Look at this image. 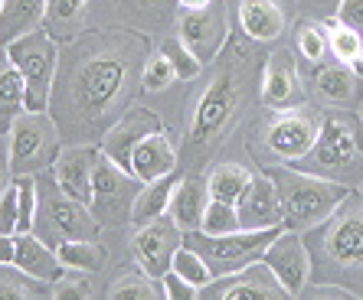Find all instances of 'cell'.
Instances as JSON below:
<instances>
[{
    "instance_id": "obj_1",
    "label": "cell",
    "mask_w": 363,
    "mask_h": 300,
    "mask_svg": "<svg viewBox=\"0 0 363 300\" xmlns=\"http://www.w3.org/2000/svg\"><path fill=\"white\" fill-rule=\"evenodd\" d=\"M151 40L135 26L85 30L60 46L50 115L66 144H101L111 125L135 105Z\"/></svg>"
},
{
    "instance_id": "obj_2",
    "label": "cell",
    "mask_w": 363,
    "mask_h": 300,
    "mask_svg": "<svg viewBox=\"0 0 363 300\" xmlns=\"http://www.w3.org/2000/svg\"><path fill=\"white\" fill-rule=\"evenodd\" d=\"M269 52V46L252 42L239 30L229 36L220 56L206 62L200 88L186 105L177 147L180 173H206L229 137L262 105V72Z\"/></svg>"
},
{
    "instance_id": "obj_3",
    "label": "cell",
    "mask_w": 363,
    "mask_h": 300,
    "mask_svg": "<svg viewBox=\"0 0 363 300\" xmlns=\"http://www.w3.org/2000/svg\"><path fill=\"white\" fill-rule=\"evenodd\" d=\"M301 235L311 255V281L363 297V192L350 190L324 222Z\"/></svg>"
},
{
    "instance_id": "obj_4",
    "label": "cell",
    "mask_w": 363,
    "mask_h": 300,
    "mask_svg": "<svg viewBox=\"0 0 363 300\" xmlns=\"http://www.w3.org/2000/svg\"><path fill=\"white\" fill-rule=\"evenodd\" d=\"M324 121V108L318 101H301V105H288V108H269L259 105L252 117L245 121L242 141L245 150L259 170L279 167V163H295L301 160L318 141Z\"/></svg>"
},
{
    "instance_id": "obj_5",
    "label": "cell",
    "mask_w": 363,
    "mask_h": 300,
    "mask_svg": "<svg viewBox=\"0 0 363 300\" xmlns=\"http://www.w3.org/2000/svg\"><path fill=\"white\" fill-rule=\"evenodd\" d=\"M291 167L357 190V186L363 183V121H360V111L324 108V121H321V131H318V141H314V147L308 150L301 160H295Z\"/></svg>"
},
{
    "instance_id": "obj_6",
    "label": "cell",
    "mask_w": 363,
    "mask_h": 300,
    "mask_svg": "<svg viewBox=\"0 0 363 300\" xmlns=\"http://www.w3.org/2000/svg\"><path fill=\"white\" fill-rule=\"evenodd\" d=\"M272 176V183L279 190L281 202V225L291 232H308L318 222L334 212L350 192V186L324 180V176L304 173V170L291 167V163H279V167H265Z\"/></svg>"
},
{
    "instance_id": "obj_7",
    "label": "cell",
    "mask_w": 363,
    "mask_h": 300,
    "mask_svg": "<svg viewBox=\"0 0 363 300\" xmlns=\"http://www.w3.org/2000/svg\"><path fill=\"white\" fill-rule=\"evenodd\" d=\"M105 225L95 219V212L85 202H79L76 196H69L56 176L52 167L36 173V219L33 232L40 235L46 245L60 248L62 242L72 238H99Z\"/></svg>"
},
{
    "instance_id": "obj_8",
    "label": "cell",
    "mask_w": 363,
    "mask_h": 300,
    "mask_svg": "<svg viewBox=\"0 0 363 300\" xmlns=\"http://www.w3.org/2000/svg\"><path fill=\"white\" fill-rule=\"evenodd\" d=\"M66 147L60 125L52 121L50 111H20L17 121L7 131V160L10 173H43L50 170Z\"/></svg>"
},
{
    "instance_id": "obj_9",
    "label": "cell",
    "mask_w": 363,
    "mask_h": 300,
    "mask_svg": "<svg viewBox=\"0 0 363 300\" xmlns=\"http://www.w3.org/2000/svg\"><path fill=\"white\" fill-rule=\"evenodd\" d=\"M285 232V225H272V229H236L226 235H206L203 229L184 232V245L200 251L203 261L210 265L213 277L233 275L239 267L262 261L265 248H269L279 235Z\"/></svg>"
},
{
    "instance_id": "obj_10",
    "label": "cell",
    "mask_w": 363,
    "mask_h": 300,
    "mask_svg": "<svg viewBox=\"0 0 363 300\" xmlns=\"http://www.w3.org/2000/svg\"><path fill=\"white\" fill-rule=\"evenodd\" d=\"M13 59V66L23 75V108L26 111H50V92L56 66H60V42L52 40L46 30L26 33L4 46Z\"/></svg>"
},
{
    "instance_id": "obj_11",
    "label": "cell",
    "mask_w": 363,
    "mask_h": 300,
    "mask_svg": "<svg viewBox=\"0 0 363 300\" xmlns=\"http://www.w3.org/2000/svg\"><path fill=\"white\" fill-rule=\"evenodd\" d=\"M141 180H138L131 170L118 167L108 154L99 150V160H95V176H92V202L89 209L95 212L105 229H115V225L131 222V209L141 192Z\"/></svg>"
},
{
    "instance_id": "obj_12",
    "label": "cell",
    "mask_w": 363,
    "mask_h": 300,
    "mask_svg": "<svg viewBox=\"0 0 363 300\" xmlns=\"http://www.w3.org/2000/svg\"><path fill=\"white\" fill-rule=\"evenodd\" d=\"M174 33L190 46V52L200 59L203 66L213 62V59L223 52V46L229 42V36H233L226 0H210V4L200 10H180Z\"/></svg>"
},
{
    "instance_id": "obj_13",
    "label": "cell",
    "mask_w": 363,
    "mask_h": 300,
    "mask_svg": "<svg viewBox=\"0 0 363 300\" xmlns=\"http://www.w3.org/2000/svg\"><path fill=\"white\" fill-rule=\"evenodd\" d=\"M308 98L321 108L337 111H360L363 108V75L350 62L324 59L308 72Z\"/></svg>"
},
{
    "instance_id": "obj_14",
    "label": "cell",
    "mask_w": 363,
    "mask_h": 300,
    "mask_svg": "<svg viewBox=\"0 0 363 300\" xmlns=\"http://www.w3.org/2000/svg\"><path fill=\"white\" fill-rule=\"evenodd\" d=\"M298 17H301L298 0H239L236 4L239 30L262 46H279L291 33Z\"/></svg>"
},
{
    "instance_id": "obj_15",
    "label": "cell",
    "mask_w": 363,
    "mask_h": 300,
    "mask_svg": "<svg viewBox=\"0 0 363 300\" xmlns=\"http://www.w3.org/2000/svg\"><path fill=\"white\" fill-rule=\"evenodd\" d=\"M180 245H184V229L170 216H157V219H151V222L138 225V232L131 235L135 261L154 277L167 275Z\"/></svg>"
},
{
    "instance_id": "obj_16",
    "label": "cell",
    "mask_w": 363,
    "mask_h": 300,
    "mask_svg": "<svg viewBox=\"0 0 363 300\" xmlns=\"http://www.w3.org/2000/svg\"><path fill=\"white\" fill-rule=\"evenodd\" d=\"M308 101V85L301 75V56L295 46H275L269 52L262 72V105L269 108H288V105H301Z\"/></svg>"
},
{
    "instance_id": "obj_17",
    "label": "cell",
    "mask_w": 363,
    "mask_h": 300,
    "mask_svg": "<svg viewBox=\"0 0 363 300\" xmlns=\"http://www.w3.org/2000/svg\"><path fill=\"white\" fill-rule=\"evenodd\" d=\"M200 297H206V300H249V297L279 300V297H288V291L281 287V281L275 277V271L265 261H252V265L239 267L233 275L213 277L200 291Z\"/></svg>"
},
{
    "instance_id": "obj_18",
    "label": "cell",
    "mask_w": 363,
    "mask_h": 300,
    "mask_svg": "<svg viewBox=\"0 0 363 300\" xmlns=\"http://www.w3.org/2000/svg\"><path fill=\"white\" fill-rule=\"evenodd\" d=\"M262 261L275 271V277L281 281L288 297H301L308 281H311V255H308V245H304L301 232L285 229V232L265 248Z\"/></svg>"
},
{
    "instance_id": "obj_19",
    "label": "cell",
    "mask_w": 363,
    "mask_h": 300,
    "mask_svg": "<svg viewBox=\"0 0 363 300\" xmlns=\"http://www.w3.org/2000/svg\"><path fill=\"white\" fill-rule=\"evenodd\" d=\"M154 131H164L161 115L151 108H141V105H131V108L111 125V131L101 137L99 147H101V154H108L118 167L131 170V154H135V147Z\"/></svg>"
},
{
    "instance_id": "obj_20",
    "label": "cell",
    "mask_w": 363,
    "mask_h": 300,
    "mask_svg": "<svg viewBox=\"0 0 363 300\" xmlns=\"http://www.w3.org/2000/svg\"><path fill=\"white\" fill-rule=\"evenodd\" d=\"M99 144H66L60 150V157L52 163V176L56 183L76 196L79 202H92V176H95V160H99Z\"/></svg>"
},
{
    "instance_id": "obj_21",
    "label": "cell",
    "mask_w": 363,
    "mask_h": 300,
    "mask_svg": "<svg viewBox=\"0 0 363 300\" xmlns=\"http://www.w3.org/2000/svg\"><path fill=\"white\" fill-rule=\"evenodd\" d=\"M236 212H239V225L242 229H272V225H281L279 190H275V183H272V176L265 170L252 173L245 192L236 200Z\"/></svg>"
},
{
    "instance_id": "obj_22",
    "label": "cell",
    "mask_w": 363,
    "mask_h": 300,
    "mask_svg": "<svg viewBox=\"0 0 363 300\" xmlns=\"http://www.w3.org/2000/svg\"><path fill=\"white\" fill-rule=\"evenodd\" d=\"M210 183H206V173H184L180 176L177 190L170 196V209L167 216L184 229V232H194L203 225V212L210 206Z\"/></svg>"
},
{
    "instance_id": "obj_23",
    "label": "cell",
    "mask_w": 363,
    "mask_h": 300,
    "mask_svg": "<svg viewBox=\"0 0 363 300\" xmlns=\"http://www.w3.org/2000/svg\"><path fill=\"white\" fill-rule=\"evenodd\" d=\"M174 170H180V154L164 131L147 134L135 147V154H131V173L141 183H151V180H157L164 173H174Z\"/></svg>"
},
{
    "instance_id": "obj_24",
    "label": "cell",
    "mask_w": 363,
    "mask_h": 300,
    "mask_svg": "<svg viewBox=\"0 0 363 300\" xmlns=\"http://www.w3.org/2000/svg\"><path fill=\"white\" fill-rule=\"evenodd\" d=\"M115 13L128 26L144 30V33H161L177 26L180 17V0H111Z\"/></svg>"
},
{
    "instance_id": "obj_25",
    "label": "cell",
    "mask_w": 363,
    "mask_h": 300,
    "mask_svg": "<svg viewBox=\"0 0 363 300\" xmlns=\"http://www.w3.org/2000/svg\"><path fill=\"white\" fill-rule=\"evenodd\" d=\"M13 242H17V255H13V265L23 267L26 275L40 277V281H56V277L66 271V265L60 261V251L46 245L36 232H20L13 235Z\"/></svg>"
},
{
    "instance_id": "obj_26",
    "label": "cell",
    "mask_w": 363,
    "mask_h": 300,
    "mask_svg": "<svg viewBox=\"0 0 363 300\" xmlns=\"http://www.w3.org/2000/svg\"><path fill=\"white\" fill-rule=\"evenodd\" d=\"M43 4H46V10H43V30L60 46L72 42L82 33L89 0H43Z\"/></svg>"
},
{
    "instance_id": "obj_27",
    "label": "cell",
    "mask_w": 363,
    "mask_h": 300,
    "mask_svg": "<svg viewBox=\"0 0 363 300\" xmlns=\"http://www.w3.org/2000/svg\"><path fill=\"white\" fill-rule=\"evenodd\" d=\"M43 0H4L0 7V46H10L26 33L43 30Z\"/></svg>"
},
{
    "instance_id": "obj_28",
    "label": "cell",
    "mask_w": 363,
    "mask_h": 300,
    "mask_svg": "<svg viewBox=\"0 0 363 300\" xmlns=\"http://www.w3.org/2000/svg\"><path fill=\"white\" fill-rule=\"evenodd\" d=\"M180 176L184 173L174 170V173H164V176H157V180H151V183H144L141 192H138V200H135V209H131V225H144L157 216H167L170 196L177 190Z\"/></svg>"
},
{
    "instance_id": "obj_29",
    "label": "cell",
    "mask_w": 363,
    "mask_h": 300,
    "mask_svg": "<svg viewBox=\"0 0 363 300\" xmlns=\"http://www.w3.org/2000/svg\"><path fill=\"white\" fill-rule=\"evenodd\" d=\"M105 297L111 300H121V297H138V300H164L167 294H164V277H154L147 275L141 265H128L121 267L118 275L108 281V287H105Z\"/></svg>"
},
{
    "instance_id": "obj_30",
    "label": "cell",
    "mask_w": 363,
    "mask_h": 300,
    "mask_svg": "<svg viewBox=\"0 0 363 300\" xmlns=\"http://www.w3.org/2000/svg\"><path fill=\"white\" fill-rule=\"evenodd\" d=\"M23 75L13 66L10 52L0 46V134H7L23 108Z\"/></svg>"
},
{
    "instance_id": "obj_31",
    "label": "cell",
    "mask_w": 363,
    "mask_h": 300,
    "mask_svg": "<svg viewBox=\"0 0 363 300\" xmlns=\"http://www.w3.org/2000/svg\"><path fill=\"white\" fill-rule=\"evenodd\" d=\"M291 46L301 56V62L308 66H318L324 59H330V42H328V30H324V20L314 17H298V23L291 26Z\"/></svg>"
},
{
    "instance_id": "obj_32",
    "label": "cell",
    "mask_w": 363,
    "mask_h": 300,
    "mask_svg": "<svg viewBox=\"0 0 363 300\" xmlns=\"http://www.w3.org/2000/svg\"><path fill=\"white\" fill-rule=\"evenodd\" d=\"M52 297V284L26 275L17 265H0V300H40Z\"/></svg>"
},
{
    "instance_id": "obj_33",
    "label": "cell",
    "mask_w": 363,
    "mask_h": 300,
    "mask_svg": "<svg viewBox=\"0 0 363 300\" xmlns=\"http://www.w3.org/2000/svg\"><path fill=\"white\" fill-rule=\"evenodd\" d=\"M252 180V170L242 167V163H216V167L206 173V183H210V196L223 202H236L245 192Z\"/></svg>"
},
{
    "instance_id": "obj_34",
    "label": "cell",
    "mask_w": 363,
    "mask_h": 300,
    "mask_svg": "<svg viewBox=\"0 0 363 300\" xmlns=\"http://www.w3.org/2000/svg\"><path fill=\"white\" fill-rule=\"evenodd\" d=\"M60 261L66 267H76V271H101L105 261H108V248L99 242V238H72V242H62L60 248Z\"/></svg>"
},
{
    "instance_id": "obj_35",
    "label": "cell",
    "mask_w": 363,
    "mask_h": 300,
    "mask_svg": "<svg viewBox=\"0 0 363 300\" xmlns=\"http://www.w3.org/2000/svg\"><path fill=\"white\" fill-rule=\"evenodd\" d=\"M324 30H328V42H330V59L337 62H360L363 59V36L357 30H350L347 23H340L337 17H324Z\"/></svg>"
},
{
    "instance_id": "obj_36",
    "label": "cell",
    "mask_w": 363,
    "mask_h": 300,
    "mask_svg": "<svg viewBox=\"0 0 363 300\" xmlns=\"http://www.w3.org/2000/svg\"><path fill=\"white\" fill-rule=\"evenodd\" d=\"M157 52H164V56H167V62L174 66V72H177V82H196V79L203 75V69H206L200 59L190 52V46H186V42L180 40L177 33H174V36H164V40H161V50H157Z\"/></svg>"
},
{
    "instance_id": "obj_37",
    "label": "cell",
    "mask_w": 363,
    "mask_h": 300,
    "mask_svg": "<svg viewBox=\"0 0 363 300\" xmlns=\"http://www.w3.org/2000/svg\"><path fill=\"white\" fill-rule=\"evenodd\" d=\"M174 271H177L180 277H186L190 284H196V287H206V284L213 281V271H210V265L203 261V255L200 251H194L190 245H180L177 248V255H174Z\"/></svg>"
},
{
    "instance_id": "obj_38",
    "label": "cell",
    "mask_w": 363,
    "mask_h": 300,
    "mask_svg": "<svg viewBox=\"0 0 363 300\" xmlns=\"http://www.w3.org/2000/svg\"><path fill=\"white\" fill-rule=\"evenodd\" d=\"M206 235H226V232H236L242 229L239 225V212H236V202H223V200H210L206 212H203V225H200Z\"/></svg>"
},
{
    "instance_id": "obj_39",
    "label": "cell",
    "mask_w": 363,
    "mask_h": 300,
    "mask_svg": "<svg viewBox=\"0 0 363 300\" xmlns=\"http://www.w3.org/2000/svg\"><path fill=\"white\" fill-rule=\"evenodd\" d=\"M174 82H177V72L167 62V56L164 52H151L147 66H144V75H141V92H164Z\"/></svg>"
},
{
    "instance_id": "obj_40",
    "label": "cell",
    "mask_w": 363,
    "mask_h": 300,
    "mask_svg": "<svg viewBox=\"0 0 363 300\" xmlns=\"http://www.w3.org/2000/svg\"><path fill=\"white\" fill-rule=\"evenodd\" d=\"M92 294H95L92 271L66 267V271L52 281V297H92Z\"/></svg>"
},
{
    "instance_id": "obj_41",
    "label": "cell",
    "mask_w": 363,
    "mask_h": 300,
    "mask_svg": "<svg viewBox=\"0 0 363 300\" xmlns=\"http://www.w3.org/2000/svg\"><path fill=\"white\" fill-rule=\"evenodd\" d=\"M20 229V202H17V183H10L0 192V235H17Z\"/></svg>"
},
{
    "instance_id": "obj_42",
    "label": "cell",
    "mask_w": 363,
    "mask_h": 300,
    "mask_svg": "<svg viewBox=\"0 0 363 300\" xmlns=\"http://www.w3.org/2000/svg\"><path fill=\"white\" fill-rule=\"evenodd\" d=\"M164 294H167L170 300H194V297H200V287L190 284L186 277H180L177 271L170 267L167 275H164Z\"/></svg>"
},
{
    "instance_id": "obj_43",
    "label": "cell",
    "mask_w": 363,
    "mask_h": 300,
    "mask_svg": "<svg viewBox=\"0 0 363 300\" xmlns=\"http://www.w3.org/2000/svg\"><path fill=\"white\" fill-rule=\"evenodd\" d=\"M334 17L363 36V0H340V4H337V13H334Z\"/></svg>"
},
{
    "instance_id": "obj_44",
    "label": "cell",
    "mask_w": 363,
    "mask_h": 300,
    "mask_svg": "<svg viewBox=\"0 0 363 300\" xmlns=\"http://www.w3.org/2000/svg\"><path fill=\"white\" fill-rule=\"evenodd\" d=\"M298 4H301V13H304V17L324 20V17H334V13H337V4H340V0H298Z\"/></svg>"
},
{
    "instance_id": "obj_45",
    "label": "cell",
    "mask_w": 363,
    "mask_h": 300,
    "mask_svg": "<svg viewBox=\"0 0 363 300\" xmlns=\"http://www.w3.org/2000/svg\"><path fill=\"white\" fill-rule=\"evenodd\" d=\"M13 255H17L13 235H0V265H13Z\"/></svg>"
},
{
    "instance_id": "obj_46",
    "label": "cell",
    "mask_w": 363,
    "mask_h": 300,
    "mask_svg": "<svg viewBox=\"0 0 363 300\" xmlns=\"http://www.w3.org/2000/svg\"><path fill=\"white\" fill-rule=\"evenodd\" d=\"M10 183H13V173H10V160H4V163H0V192L7 190Z\"/></svg>"
},
{
    "instance_id": "obj_47",
    "label": "cell",
    "mask_w": 363,
    "mask_h": 300,
    "mask_svg": "<svg viewBox=\"0 0 363 300\" xmlns=\"http://www.w3.org/2000/svg\"><path fill=\"white\" fill-rule=\"evenodd\" d=\"M210 0H180V10H200V7H206Z\"/></svg>"
},
{
    "instance_id": "obj_48",
    "label": "cell",
    "mask_w": 363,
    "mask_h": 300,
    "mask_svg": "<svg viewBox=\"0 0 363 300\" xmlns=\"http://www.w3.org/2000/svg\"><path fill=\"white\" fill-rule=\"evenodd\" d=\"M7 160V134H0V163Z\"/></svg>"
},
{
    "instance_id": "obj_49",
    "label": "cell",
    "mask_w": 363,
    "mask_h": 300,
    "mask_svg": "<svg viewBox=\"0 0 363 300\" xmlns=\"http://www.w3.org/2000/svg\"><path fill=\"white\" fill-rule=\"evenodd\" d=\"M357 190H360V192H363V183H360V186H357Z\"/></svg>"
},
{
    "instance_id": "obj_50",
    "label": "cell",
    "mask_w": 363,
    "mask_h": 300,
    "mask_svg": "<svg viewBox=\"0 0 363 300\" xmlns=\"http://www.w3.org/2000/svg\"><path fill=\"white\" fill-rule=\"evenodd\" d=\"M360 121H363V108H360Z\"/></svg>"
},
{
    "instance_id": "obj_51",
    "label": "cell",
    "mask_w": 363,
    "mask_h": 300,
    "mask_svg": "<svg viewBox=\"0 0 363 300\" xmlns=\"http://www.w3.org/2000/svg\"><path fill=\"white\" fill-rule=\"evenodd\" d=\"M0 7H4V0H0Z\"/></svg>"
}]
</instances>
